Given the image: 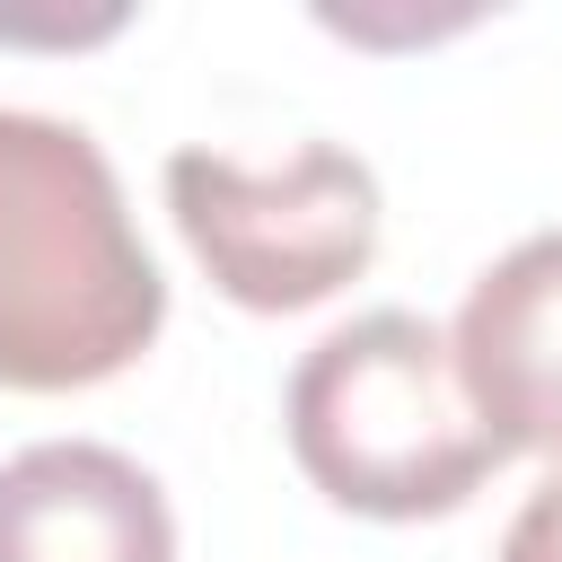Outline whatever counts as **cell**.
Listing matches in <instances>:
<instances>
[{
	"mask_svg": "<svg viewBox=\"0 0 562 562\" xmlns=\"http://www.w3.org/2000/svg\"><path fill=\"white\" fill-rule=\"evenodd\" d=\"M448 351L501 457L527 448L562 465V228H536L492 272H474Z\"/></svg>",
	"mask_w": 562,
	"mask_h": 562,
	"instance_id": "4",
	"label": "cell"
},
{
	"mask_svg": "<svg viewBox=\"0 0 562 562\" xmlns=\"http://www.w3.org/2000/svg\"><path fill=\"white\" fill-rule=\"evenodd\" d=\"M167 211L220 299L255 316H299L369 272L378 176L342 140H307L281 167H237L220 149L167 158Z\"/></svg>",
	"mask_w": 562,
	"mask_h": 562,
	"instance_id": "3",
	"label": "cell"
},
{
	"mask_svg": "<svg viewBox=\"0 0 562 562\" xmlns=\"http://www.w3.org/2000/svg\"><path fill=\"white\" fill-rule=\"evenodd\" d=\"M167 325V281L123 211L105 149L0 105V386L70 395L123 378Z\"/></svg>",
	"mask_w": 562,
	"mask_h": 562,
	"instance_id": "1",
	"label": "cell"
},
{
	"mask_svg": "<svg viewBox=\"0 0 562 562\" xmlns=\"http://www.w3.org/2000/svg\"><path fill=\"white\" fill-rule=\"evenodd\" d=\"M0 562H176V509L140 457L35 439L0 465Z\"/></svg>",
	"mask_w": 562,
	"mask_h": 562,
	"instance_id": "5",
	"label": "cell"
},
{
	"mask_svg": "<svg viewBox=\"0 0 562 562\" xmlns=\"http://www.w3.org/2000/svg\"><path fill=\"white\" fill-rule=\"evenodd\" d=\"M281 422L299 474L334 509L395 518V527L465 509L501 465V439L483 430L448 334L413 307H369L334 325L290 369Z\"/></svg>",
	"mask_w": 562,
	"mask_h": 562,
	"instance_id": "2",
	"label": "cell"
},
{
	"mask_svg": "<svg viewBox=\"0 0 562 562\" xmlns=\"http://www.w3.org/2000/svg\"><path fill=\"white\" fill-rule=\"evenodd\" d=\"M492 562H562V465L518 501V518H509V536H501Z\"/></svg>",
	"mask_w": 562,
	"mask_h": 562,
	"instance_id": "6",
	"label": "cell"
}]
</instances>
